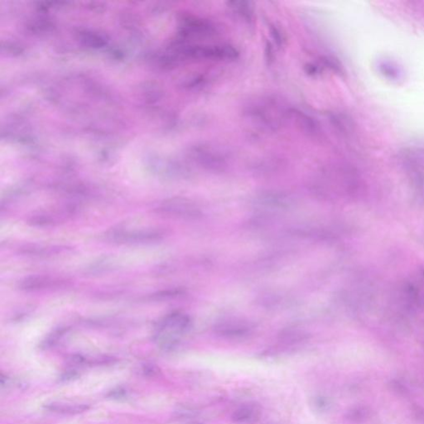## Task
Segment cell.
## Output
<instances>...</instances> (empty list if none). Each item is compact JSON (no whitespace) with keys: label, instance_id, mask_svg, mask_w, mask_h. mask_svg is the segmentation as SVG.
I'll return each mask as SVG.
<instances>
[{"label":"cell","instance_id":"cell-1","mask_svg":"<svg viewBox=\"0 0 424 424\" xmlns=\"http://www.w3.org/2000/svg\"><path fill=\"white\" fill-rule=\"evenodd\" d=\"M291 109L285 102L270 94L255 95L244 104V116L250 123L265 131H277L290 121Z\"/></svg>","mask_w":424,"mask_h":424},{"label":"cell","instance_id":"cell-2","mask_svg":"<svg viewBox=\"0 0 424 424\" xmlns=\"http://www.w3.org/2000/svg\"><path fill=\"white\" fill-rule=\"evenodd\" d=\"M191 318L185 313L174 312L165 316L156 327L154 340L162 350L170 351L180 342V338L190 329Z\"/></svg>","mask_w":424,"mask_h":424},{"label":"cell","instance_id":"cell-3","mask_svg":"<svg viewBox=\"0 0 424 424\" xmlns=\"http://www.w3.org/2000/svg\"><path fill=\"white\" fill-rule=\"evenodd\" d=\"M164 231L154 227L118 226L106 233L108 241L119 245L139 246L158 243L164 238Z\"/></svg>","mask_w":424,"mask_h":424},{"label":"cell","instance_id":"cell-4","mask_svg":"<svg viewBox=\"0 0 424 424\" xmlns=\"http://www.w3.org/2000/svg\"><path fill=\"white\" fill-rule=\"evenodd\" d=\"M191 155L199 166L211 172L226 171L231 161V153L225 147L212 143L196 144Z\"/></svg>","mask_w":424,"mask_h":424},{"label":"cell","instance_id":"cell-5","mask_svg":"<svg viewBox=\"0 0 424 424\" xmlns=\"http://www.w3.org/2000/svg\"><path fill=\"white\" fill-rule=\"evenodd\" d=\"M182 54L195 60L229 62L237 59L239 52L229 44H195L183 47Z\"/></svg>","mask_w":424,"mask_h":424},{"label":"cell","instance_id":"cell-6","mask_svg":"<svg viewBox=\"0 0 424 424\" xmlns=\"http://www.w3.org/2000/svg\"><path fill=\"white\" fill-rule=\"evenodd\" d=\"M158 213L174 218L197 220L202 216L200 206L190 199L174 197L162 201L155 208Z\"/></svg>","mask_w":424,"mask_h":424},{"label":"cell","instance_id":"cell-7","mask_svg":"<svg viewBox=\"0 0 424 424\" xmlns=\"http://www.w3.org/2000/svg\"><path fill=\"white\" fill-rule=\"evenodd\" d=\"M295 200L290 194L284 191H262L256 194L253 203L256 207L266 212L287 211L294 205Z\"/></svg>","mask_w":424,"mask_h":424},{"label":"cell","instance_id":"cell-8","mask_svg":"<svg viewBox=\"0 0 424 424\" xmlns=\"http://www.w3.org/2000/svg\"><path fill=\"white\" fill-rule=\"evenodd\" d=\"M253 329L254 326L248 321L230 318L216 323L213 331L220 338L236 340L248 338L253 333Z\"/></svg>","mask_w":424,"mask_h":424},{"label":"cell","instance_id":"cell-9","mask_svg":"<svg viewBox=\"0 0 424 424\" xmlns=\"http://www.w3.org/2000/svg\"><path fill=\"white\" fill-rule=\"evenodd\" d=\"M184 34L196 38H209L218 33V27L211 20L198 17H186L181 26Z\"/></svg>","mask_w":424,"mask_h":424},{"label":"cell","instance_id":"cell-10","mask_svg":"<svg viewBox=\"0 0 424 424\" xmlns=\"http://www.w3.org/2000/svg\"><path fill=\"white\" fill-rule=\"evenodd\" d=\"M65 281L49 275H30L22 278L18 283V288L24 292H37V291L61 288L64 285Z\"/></svg>","mask_w":424,"mask_h":424},{"label":"cell","instance_id":"cell-11","mask_svg":"<svg viewBox=\"0 0 424 424\" xmlns=\"http://www.w3.org/2000/svg\"><path fill=\"white\" fill-rule=\"evenodd\" d=\"M68 246L42 245V244H28L19 249V254L27 257L33 258H49L59 255L67 251H71Z\"/></svg>","mask_w":424,"mask_h":424},{"label":"cell","instance_id":"cell-12","mask_svg":"<svg viewBox=\"0 0 424 424\" xmlns=\"http://www.w3.org/2000/svg\"><path fill=\"white\" fill-rule=\"evenodd\" d=\"M375 67L380 75L390 82L400 83L405 80V72L402 67L390 57H379L375 61Z\"/></svg>","mask_w":424,"mask_h":424},{"label":"cell","instance_id":"cell-13","mask_svg":"<svg viewBox=\"0 0 424 424\" xmlns=\"http://www.w3.org/2000/svg\"><path fill=\"white\" fill-rule=\"evenodd\" d=\"M290 121H293L301 131L309 136H318L321 134L320 124L316 119L299 109H291Z\"/></svg>","mask_w":424,"mask_h":424},{"label":"cell","instance_id":"cell-14","mask_svg":"<svg viewBox=\"0 0 424 424\" xmlns=\"http://www.w3.org/2000/svg\"><path fill=\"white\" fill-rule=\"evenodd\" d=\"M260 415V408L258 405H246L239 408L234 412L232 420L236 424H253L259 420Z\"/></svg>","mask_w":424,"mask_h":424},{"label":"cell","instance_id":"cell-15","mask_svg":"<svg viewBox=\"0 0 424 424\" xmlns=\"http://www.w3.org/2000/svg\"><path fill=\"white\" fill-rule=\"evenodd\" d=\"M227 6L231 12L238 17L239 19L247 23L253 22L254 10L252 2L236 0L227 2Z\"/></svg>","mask_w":424,"mask_h":424},{"label":"cell","instance_id":"cell-16","mask_svg":"<svg viewBox=\"0 0 424 424\" xmlns=\"http://www.w3.org/2000/svg\"><path fill=\"white\" fill-rule=\"evenodd\" d=\"M309 339L308 333L298 328H288L281 332L278 340L286 345H298Z\"/></svg>","mask_w":424,"mask_h":424},{"label":"cell","instance_id":"cell-17","mask_svg":"<svg viewBox=\"0 0 424 424\" xmlns=\"http://www.w3.org/2000/svg\"><path fill=\"white\" fill-rule=\"evenodd\" d=\"M44 409L49 412L62 414V415H78L89 410L87 405H65L60 403H52L45 405Z\"/></svg>","mask_w":424,"mask_h":424},{"label":"cell","instance_id":"cell-18","mask_svg":"<svg viewBox=\"0 0 424 424\" xmlns=\"http://www.w3.org/2000/svg\"><path fill=\"white\" fill-rule=\"evenodd\" d=\"M319 63L323 69H328L335 74L343 76L345 74V69L341 62L337 57L333 56H323L320 57Z\"/></svg>","mask_w":424,"mask_h":424},{"label":"cell","instance_id":"cell-19","mask_svg":"<svg viewBox=\"0 0 424 424\" xmlns=\"http://www.w3.org/2000/svg\"><path fill=\"white\" fill-rule=\"evenodd\" d=\"M68 333V328H59L57 330L54 331L52 334H50L41 344V348L47 350L50 348L53 347L55 345H57L60 340H62V338L64 337L67 333Z\"/></svg>","mask_w":424,"mask_h":424},{"label":"cell","instance_id":"cell-20","mask_svg":"<svg viewBox=\"0 0 424 424\" xmlns=\"http://www.w3.org/2000/svg\"><path fill=\"white\" fill-rule=\"evenodd\" d=\"M312 406L318 412H325L330 409V400L325 396L318 395L312 400Z\"/></svg>","mask_w":424,"mask_h":424},{"label":"cell","instance_id":"cell-21","mask_svg":"<svg viewBox=\"0 0 424 424\" xmlns=\"http://www.w3.org/2000/svg\"><path fill=\"white\" fill-rule=\"evenodd\" d=\"M269 32H270L271 37H272L274 44L277 47H281L284 44L285 35L281 31L279 27H277L275 25H270L269 26Z\"/></svg>","mask_w":424,"mask_h":424},{"label":"cell","instance_id":"cell-22","mask_svg":"<svg viewBox=\"0 0 424 424\" xmlns=\"http://www.w3.org/2000/svg\"><path fill=\"white\" fill-rule=\"evenodd\" d=\"M141 373L144 377L154 378L160 375L161 370L159 369L158 365L150 363V364H145L142 366Z\"/></svg>","mask_w":424,"mask_h":424},{"label":"cell","instance_id":"cell-23","mask_svg":"<svg viewBox=\"0 0 424 424\" xmlns=\"http://www.w3.org/2000/svg\"><path fill=\"white\" fill-rule=\"evenodd\" d=\"M366 416V411L365 410H360V409H353V410L348 411L346 415V419L352 421V422H359L360 420H364V418Z\"/></svg>","mask_w":424,"mask_h":424},{"label":"cell","instance_id":"cell-24","mask_svg":"<svg viewBox=\"0 0 424 424\" xmlns=\"http://www.w3.org/2000/svg\"><path fill=\"white\" fill-rule=\"evenodd\" d=\"M79 376V372L77 370H69L62 373L58 378V380L61 383L71 382L78 379Z\"/></svg>","mask_w":424,"mask_h":424},{"label":"cell","instance_id":"cell-25","mask_svg":"<svg viewBox=\"0 0 424 424\" xmlns=\"http://www.w3.org/2000/svg\"><path fill=\"white\" fill-rule=\"evenodd\" d=\"M182 293L183 292L180 289H171V290L162 291L160 293L154 294L153 297L156 298L157 300H159V299H165V298L177 297V296L181 295Z\"/></svg>","mask_w":424,"mask_h":424},{"label":"cell","instance_id":"cell-26","mask_svg":"<svg viewBox=\"0 0 424 424\" xmlns=\"http://www.w3.org/2000/svg\"><path fill=\"white\" fill-rule=\"evenodd\" d=\"M0 385L2 389H7V388L12 387V386H17L20 387L22 386V384L17 380H12L11 378L8 377L7 375H1L0 376Z\"/></svg>","mask_w":424,"mask_h":424},{"label":"cell","instance_id":"cell-27","mask_svg":"<svg viewBox=\"0 0 424 424\" xmlns=\"http://www.w3.org/2000/svg\"><path fill=\"white\" fill-rule=\"evenodd\" d=\"M127 394L128 392L124 388H116V389L110 390L107 394L106 397L108 399H113V400H121V399H124L126 397Z\"/></svg>","mask_w":424,"mask_h":424},{"label":"cell","instance_id":"cell-28","mask_svg":"<svg viewBox=\"0 0 424 424\" xmlns=\"http://www.w3.org/2000/svg\"><path fill=\"white\" fill-rule=\"evenodd\" d=\"M304 69H305L306 73L309 76H317V75L321 74L324 70L319 62H318V64L317 63H308V64L305 65Z\"/></svg>","mask_w":424,"mask_h":424},{"label":"cell","instance_id":"cell-29","mask_svg":"<svg viewBox=\"0 0 424 424\" xmlns=\"http://www.w3.org/2000/svg\"><path fill=\"white\" fill-rule=\"evenodd\" d=\"M196 411L189 407H181L176 410V415L178 419H188L196 415Z\"/></svg>","mask_w":424,"mask_h":424},{"label":"cell","instance_id":"cell-30","mask_svg":"<svg viewBox=\"0 0 424 424\" xmlns=\"http://www.w3.org/2000/svg\"><path fill=\"white\" fill-rule=\"evenodd\" d=\"M265 56L267 57L266 59L268 62H273L274 54H273V46L270 42H267V44H266Z\"/></svg>","mask_w":424,"mask_h":424},{"label":"cell","instance_id":"cell-31","mask_svg":"<svg viewBox=\"0 0 424 424\" xmlns=\"http://www.w3.org/2000/svg\"><path fill=\"white\" fill-rule=\"evenodd\" d=\"M186 424H203L202 423L198 422V421H191V422L186 423Z\"/></svg>","mask_w":424,"mask_h":424}]
</instances>
